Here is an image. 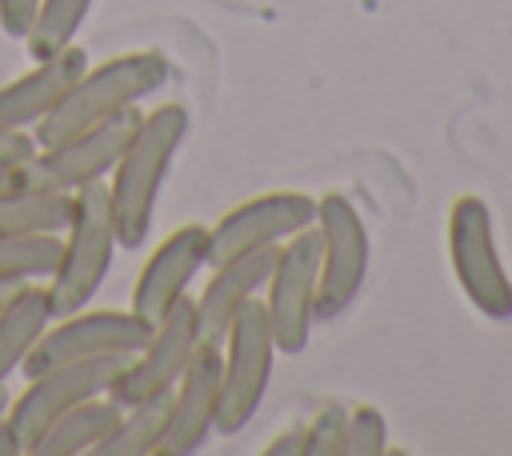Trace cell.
<instances>
[{"instance_id": "cell-6", "label": "cell", "mask_w": 512, "mask_h": 456, "mask_svg": "<svg viewBox=\"0 0 512 456\" xmlns=\"http://www.w3.org/2000/svg\"><path fill=\"white\" fill-rule=\"evenodd\" d=\"M316 240H320V276H316V320L344 316L364 288L372 244L360 208L344 192L316 196Z\"/></svg>"}, {"instance_id": "cell-24", "label": "cell", "mask_w": 512, "mask_h": 456, "mask_svg": "<svg viewBox=\"0 0 512 456\" xmlns=\"http://www.w3.org/2000/svg\"><path fill=\"white\" fill-rule=\"evenodd\" d=\"M344 420L348 408L344 404H324L300 432H304V448L300 456H340L344 452Z\"/></svg>"}, {"instance_id": "cell-20", "label": "cell", "mask_w": 512, "mask_h": 456, "mask_svg": "<svg viewBox=\"0 0 512 456\" xmlns=\"http://www.w3.org/2000/svg\"><path fill=\"white\" fill-rule=\"evenodd\" d=\"M164 424H168V396L128 404L120 408V420L96 444L92 456H156L164 440Z\"/></svg>"}, {"instance_id": "cell-22", "label": "cell", "mask_w": 512, "mask_h": 456, "mask_svg": "<svg viewBox=\"0 0 512 456\" xmlns=\"http://www.w3.org/2000/svg\"><path fill=\"white\" fill-rule=\"evenodd\" d=\"M60 256V232L36 236H0V284L48 280Z\"/></svg>"}, {"instance_id": "cell-27", "label": "cell", "mask_w": 512, "mask_h": 456, "mask_svg": "<svg viewBox=\"0 0 512 456\" xmlns=\"http://www.w3.org/2000/svg\"><path fill=\"white\" fill-rule=\"evenodd\" d=\"M300 448H304V432H300V428L280 432L276 440H268V444H264V452H268V456H300Z\"/></svg>"}, {"instance_id": "cell-15", "label": "cell", "mask_w": 512, "mask_h": 456, "mask_svg": "<svg viewBox=\"0 0 512 456\" xmlns=\"http://www.w3.org/2000/svg\"><path fill=\"white\" fill-rule=\"evenodd\" d=\"M84 68H88L84 44H68L60 52L36 60L28 72L12 76L8 84H0V128L32 132L64 100V92L80 80Z\"/></svg>"}, {"instance_id": "cell-14", "label": "cell", "mask_w": 512, "mask_h": 456, "mask_svg": "<svg viewBox=\"0 0 512 456\" xmlns=\"http://www.w3.org/2000/svg\"><path fill=\"white\" fill-rule=\"evenodd\" d=\"M220 404V344H200L176 388L168 392V424L160 456H192L216 436Z\"/></svg>"}, {"instance_id": "cell-16", "label": "cell", "mask_w": 512, "mask_h": 456, "mask_svg": "<svg viewBox=\"0 0 512 456\" xmlns=\"http://www.w3.org/2000/svg\"><path fill=\"white\" fill-rule=\"evenodd\" d=\"M272 260H276V248H256V252H240V256L208 264V280H204L200 296H192L204 344H220L232 316L248 300L264 296V284L272 276Z\"/></svg>"}, {"instance_id": "cell-1", "label": "cell", "mask_w": 512, "mask_h": 456, "mask_svg": "<svg viewBox=\"0 0 512 456\" xmlns=\"http://www.w3.org/2000/svg\"><path fill=\"white\" fill-rule=\"evenodd\" d=\"M188 136V108L184 104H160L140 116L132 140L124 144L116 168L108 172V196H112V224L120 248L136 252L152 236L160 188L176 164V152Z\"/></svg>"}, {"instance_id": "cell-25", "label": "cell", "mask_w": 512, "mask_h": 456, "mask_svg": "<svg viewBox=\"0 0 512 456\" xmlns=\"http://www.w3.org/2000/svg\"><path fill=\"white\" fill-rule=\"evenodd\" d=\"M32 16H36V0H0V28H4V36L24 40Z\"/></svg>"}, {"instance_id": "cell-8", "label": "cell", "mask_w": 512, "mask_h": 456, "mask_svg": "<svg viewBox=\"0 0 512 456\" xmlns=\"http://www.w3.org/2000/svg\"><path fill=\"white\" fill-rule=\"evenodd\" d=\"M140 104L124 108L108 120H96L72 136H60L44 148H36L24 160V184L28 188H56V192H76L84 184L108 180V172L116 168L124 144L132 140L136 124H140Z\"/></svg>"}, {"instance_id": "cell-9", "label": "cell", "mask_w": 512, "mask_h": 456, "mask_svg": "<svg viewBox=\"0 0 512 456\" xmlns=\"http://www.w3.org/2000/svg\"><path fill=\"white\" fill-rule=\"evenodd\" d=\"M152 324L132 308H80L68 316H52L24 360V376H36L56 364L96 360V356H132L148 340Z\"/></svg>"}, {"instance_id": "cell-21", "label": "cell", "mask_w": 512, "mask_h": 456, "mask_svg": "<svg viewBox=\"0 0 512 456\" xmlns=\"http://www.w3.org/2000/svg\"><path fill=\"white\" fill-rule=\"evenodd\" d=\"M96 0H36V16L24 32V48L32 60H44L68 44H76Z\"/></svg>"}, {"instance_id": "cell-10", "label": "cell", "mask_w": 512, "mask_h": 456, "mask_svg": "<svg viewBox=\"0 0 512 456\" xmlns=\"http://www.w3.org/2000/svg\"><path fill=\"white\" fill-rule=\"evenodd\" d=\"M316 276H320V240L316 228H304L276 244L272 276L264 284V312L276 340V352L300 356L316 324Z\"/></svg>"}, {"instance_id": "cell-19", "label": "cell", "mask_w": 512, "mask_h": 456, "mask_svg": "<svg viewBox=\"0 0 512 456\" xmlns=\"http://www.w3.org/2000/svg\"><path fill=\"white\" fill-rule=\"evenodd\" d=\"M72 212V192L56 188H16L0 196V236H36L64 232Z\"/></svg>"}, {"instance_id": "cell-29", "label": "cell", "mask_w": 512, "mask_h": 456, "mask_svg": "<svg viewBox=\"0 0 512 456\" xmlns=\"http://www.w3.org/2000/svg\"><path fill=\"white\" fill-rule=\"evenodd\" d=\"M16 188H28V184H24V164L0 168V196H8V192H16Z\"/></svg>"}, {"instance_id": "cell-28", "label": "cell", "mask_w": 512, "mask_h": 456, "mask_svg": "<svg viewBox=\"0 0 512 456\" xmlns=\"http://www.w3.org/2000/svg\"><path fill=\"white\" fill-rule=\"evenodd\" d=\"M0 456H28V440L12 428L8 416H0Z\"/></svg>"}, {"instance_id": "cell-17", "label": "cell", "mask_w": 512, "mask_h": 456, "mask_svg": "<svg viewBox=\"0 0 512 456\" xmlns=\"http://www.w3.org/2000/svg\"><path fill=\"white\" fill-rule=\"evenodd\" d=\"M48 324H52V300H48L44 280L20 284L0 304V384H8V376L24 368L32 344L40 340Z\"/></svg>"}, {"instance_id": "cell-23", "label": "cell", "mask_w": 512, "mask_h": 456, "mask_svg": "<svg viewBox=\"0 0 512 456\" xmlns=\"http://www.w3.org/2000/svg\"><path fill=\"white\" fill-rule=\"evenodd\" d=\"M388 452V424L384 412L372 404L348 408L344 420V452L340 456H384Z\"/></svg>"}, {"instance_id": "cell-31", "label": "cell", "mask_w": 512, "mask_h": 456, "mask_svg": "<svg viewBox=\"0 0 512 456\" xmlns=\"http://www.w3.org/2000/svg\"><path fill=\"white\" fill-rule=\"evenodd\" d=\"M16 288H20V284H0V304H4V300H8Z\"/></svg>"}, {"instance_id": "cell-2", "label": "cell", "mask_w": 512, "mask_h": 456, "mask_svg": "<svg viewBox=\"0 0 512 456\" xmlns=\"http://www.w3.org/2000/svg\"><path fill=\"white\" fill-rule=\"evenodd\" d=\"M168 76H172V64L156 48H132V52H120L96 68L88 64L80 72V80L64 92V100L32 128V140L44 148V144L72 136L96 120H108L124 108H136L152 92H160L168 84Z\"/></svg>"}, {"instance_id": "cell-11", "label": "cell", "mask_w": 512, "mask_h": 456, "mask_svg": "<svg viewBox=\"0 0 512 456\" xmlns=\"http://www.w3.org/2000/svg\"><path fill=\"white\" fill-rule=\"evenodd\" d=\"M312 224H316V196H304L292 188L260 192L252 200L232 204L208 228V264L240 252H256V248H276Z\"/></svg>"}, {"instance_id": "cell-5", "label": "cell", "mask_w": 512, "mask_h": 456, "mask_svg": "<svg viewBox=\"0 0 512 456\" xmlns=\"http://www.w3.org/2000/svg\"><path fill=\"white\" fill-rule=\"evenodd\" d=\"M448 260L468 304L488 320H512V280L496 248L492 208L464 192L448 208Z\"/></svg>"}, {"instance_id": "cell-26", "label": "cell", "mask_w": 512, "mask_h": 456, "mask_svg": "<svg viewBox=\"0 0 512 456\" xmlns=\"http://www.w3.org/2000/svg\"><path fill=\"white\" fill-rule=\"evenodd\" d=\"M36 148H40V144L32 140V132H8V128H0V168L24 164Z\"/></svg>"}, {"instance_id": "cell-7", "label": "cell", "mask_w": 512, "mask_h": 456, "mask_svg": "<svg viewBox=\"0 0 512 456\" xmlns=\"http://www.w3.org/2000/svg\"><path fill=\"white\" fill-rule=\"evenodd\" d=\"M200 320H196V300L184 296L176 300L160 320H152L148 340L124 356L116 380L108 384V396L128 408V404H144L156 396H168L176 388V380L184 376V368L192 364L196 348H200Z\"/></svg>"}, {"instance_id": "cell-4", "label": "cell", "mask_w": 512, "mask_h": 456, "mask_svg": "<svg viewBox=\"0 0 512 456\" xmlns=\"http://www.w3.org/2000/svg\"><path fill=\"white\" fill-rule=\"evenodd\" d=\"M272 364H276V340L268 328L264 300H248L224 340H220V404H216V436H236L244 432L272 384Z\"/></svg>"}, {"instance_id": "cell-12", "label": "cell", "mask_w": 512, "mask_h": 456, "mask_svg": "<svg viewBox=\"0 0 512 456\" xmlns=\"http://www.w3.org/2000/svg\"><path fill=\"white\" fill-rule=\"evenodd\" d=\"M120 364H124V356H96V360H72V364H56V368L28 376V384L8 404L12 428L32 444L56 416H64L68 408H76L92 396H104L108 384L116 380Z\"/></svg>"}, {"instance_id": "cell-3", "label": "cell", "mask_w": 512, "mask_h": 456, "mask_svg": "<svg viewBox=\"0 0 512 456\" xmlns=\"http://www.w3.org/2000/svg\"><path fill=\"white\" fill-rule=\"evenodd\" d=\"M116 224H112V196H108V180L84 184L72 192V212L68 224L60 232V256L56 268L48 272L44 288L52 300V316H68L80 312L96 300L100 284L112 272L116 260Z\"/></svg>"}, {"instance_id": "cell-13", "label": "cell", "mask_w": 512, "mask_h": 456, "mask_svg": "<svg viewBox=\"0 0 512 456\" xmlns=\"http://www.w3.org/2000/svg\"><path fill=\"white\" fill-rule=\"evenodd\" d=\"M208 268V228L204 224H180L176 232H168L144 260L136 284H132V300L128 308L136 316H144L148 324L160 320L176 300L188 296L192 280Z\"/></svg>"}, {"instance_id": "cell-30", "label": "cell", "mask_w": 512, "mask_h": 456, "mask_svg": "<svg viewBox=\"0 0 512 456\" xmlns=\"http://www.w3.org/2000/svg\"><path fill=\"white\" fill-rule=\"evenodd\" d=\"M8 404H12V392L0 384V416H8Z\"/></svg>"}, {"instance_id": "cell-18", "label": "cell", "mask_w": 512, "mask_h": 456, "mask_svg": "<svg viewBox=\"0 0 512 456\" xmlns=\"http://www.w3.org/2000/svg\"><path fill=\"white\" fill-rule=\"evenodd\" d=\"M116 420H120V404L108 392L104 396H92V400L68 408L64 416H56L28 444V456H92L96 444L112 432Z\"/></svg>"}]
</instances>
